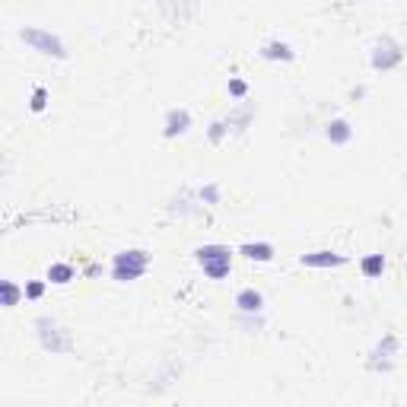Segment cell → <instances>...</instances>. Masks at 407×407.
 <instances>
[{
    "label": "cell",
    "instance_id": "cell-1",
    "mask_svg": "<svg viewBox=\"0 0 407 407\" xmlns=\"http://www.w3.org/2000/svg\"><path fill=\"white\" fill-rule=\"evenodd\" d=\"M150 267V252L143 248H124L112 258V280L118 283H131V280H140Z\"/></svg>",
    "mask_w": 407,
    "mask_h": 407
},
{
    "label": "cell",
    "instance_id": "cell-2",
    "mask_svg": "<svg viewBox=\"0 0 407 407\" xmlns=\"http://www.w3.org/2000/svg\"><path fill=\"white\" fill-rule=\"evenodd\" d=\"M194 258L210 280H223L232 271V252H229L226 245H201V248H194Z\"/></svg>",
    "mask_w": 407,
    "mask_h": 407
},
{
    "label": "cell",
    "instance_id": "cell-3",
    "mask_svg": "<svg viewBox=\"0 0 407 407\" xmlns=\"http://www.w3.org/2000/svg\"><path fill=\"white\" fill-rule=\"evenodd\" d=\"M19 38H23L32 51H38V54L57 57V61H64V57H67V45L61 42V35H54V32H48V29L25 25V29H19Z\"/></svg>",
    "mask_w": 407,
    "mask_h": 407
},
{
    "label": "cell",
    "instance_id": "cell-4",
    "mask_svg": "<svg viewBox=\"0 0 407 407\" xmlns=\"http://www.w3.org/2000/svg\"><path fill=\"white\" fill-rule=\"evenodd\" d=\"M35 331H38V343H42V350H48V353H70V350H73L70 334L54 322V318L42 315L35 322Z\"/></svg>",
    "mask_w": 407,
    "mask_h": 407
},
{
    "label": "cell",
    "instance_id": "cell-5",
    "mask_svg": "<svg viewBox=\"0 0 407 407\" xmlns=\"http://www.w3.org/2000/svg\"><path fill=\"white\" fill-rule=\"evenodd\" d=\"M404 61V51H401V45L394 42V38H379L375 42V48H372V67L375 70H391V67H398V64Z\"/></svg>",
    "mask_w": 407,
    "mask_h": 407
},
{
    "label": "cell",
    "instance_id": "cell-6",
    "mask_svg": "<svg viewBox=\"0 0 407 407\" xmlns=\"http://www.w3.org/2000/svg\"><path fill=\"white\" fill-rule=\"evenodd\" d=\"M398 347H401L398 334H385L372 347V353H369V366H372V369H391L394 356H398Z\"/></svg>",
    "mask_w": 407,
    "mask_h": 407
},
{
    "label": "cell",
    "instance_id": "cell-7",
    "mask_svg": "<svg viewBox=\"0 0 407 407\" xmlns=\"http://www.w3.org/2000/svg\"><path fill=\"white\" fill-rule=\"evenodd\" d=\"M191 127V112L188 108H169L165 112V124H163V137H182V134H188Z\"/></svg>",
    "mask_w": 407,
    "mask_h": 407
},
{
    "label": "cell",
    "instance_id": "cell-8",
    "mask_svg": "<svg viewBox=\"0 0 407 407\" xmlns=\"http://www.w3.org/2000/svg\"><path fill=\"white\" fill-rule=\"evenodd\" d=\"M235 305H239L242 315H254V312L264 309V296H261V290H254V286H245V290L235 293Z\"/></svg>",
    "mask_w": 407,
    "mask_h": 407
},
{
    "label": "cell",
    "instance_id": "cell-9",
    "mask_svg": "<svg viewBox=\"0 0 407 407\" xmlns=\"http://www.w3.org/2000/svg\"><path fill=\"white\" fill-rule=\"evenodd\" d=\"M302 264L305 267H343L347 264V258L337 252H328V248H322V252H309L302 254Z\"/></svg>",
    "mask_w": 407,
    "mask_h": 407
},
{
    "label": "cell",
    "instance_id": "cell-10",
    "mask_svg": "<svg viewBox=\"0 0 407 407\" xmlns=\"http://www.w3.org/2000/svg\"><path fill=\"white\" fill-rule=\"evenodd\" d=\"M264 61H293L296 57V51H293V45H286V42H277V38H271V42H264L261 45V51H258Z\"/></svg>",
    "mask_w": 407,
    "mask_h": 407
},
{
    "label": "cell",
    "instance_id": "cell-11",
    "mask_svg": "<svg viewBox=\"0 0 407 407\" xmlns=\"http://www.w3.org/2000/svg\"><path fill=\"white\" fill-rule=\"evenodd\" d=\"M324 137H328L331 143L343 146V143H350V140H353V127H350L347 118H334L328 127H324Z\"/></svg>",
    "mask_w": 407,
    "mask_h": 407
},
{
    "label": "cell",
    "instance_id": "cell-12",
    "mask_svg": "<svg viewBox=\"0 0 407 407\" xmlns=\"http://www.w3.org/2000/svg\"><path fill=\"white\" fill-rule=\"evenodd\" d=\"M239 254H245L248 261H273V245L271 242H245V245H239Z\"/></svg>",
    "mask_w": 407,
    "mask_h": 407
},
{
    "label": "cell",
    "instance_id": "cell-13",
    "mask_svg": "<svg viewBox=\"0 0 407 407\" xmlns=\"http://www.w3.org/2000/svg\"><path fill=\"white\" fill-rule=\"evenodd\" d=\"M19 299H23V286H16L13 280H0V305L13 309V305H19Z\"/></svg>",
    "mask_w": 407,
    "mask_h": 407
},
{
    "label": "cell",
    "instance_id": "cell-14",
    "mask_svg": "<svg viewBox=\"0 0 407 407\" xmlns=\"http://www.w3.org/2000/svg\"><path fill=\"white\" fill-rule=\"evenodd\" d=\"M73 277H76L73 264H64V261H57V264L48 267V280H51V283H57V286H67Z\"/></svg>",
    "mask_w": 407,
    "mask_h": 407
},
{
    "label": "cell",
    "instance_id": "cell-15",
    "mask_svg": "<svg viewBox=\"0 0 407 407\" xmlns=\"http://www.w3.org/2000/svg\"><path fill=\"white\" fill-rule=\"evenodd\" d=\"M252 118H254V105H242V108H235V112L226 118V127H235V131H245L248 121H252Z\"/></svg>",
    "mask_w": 407,
    "mask_h": 407
},
{
    "label": "cell",
    "instance_id": "cell-16",
    "mask_svg": "<svg viewBox=\"0 0 407 407\" xmlns=\"http://www.w3.org/2000/svg\"><path fill=\"white\" fill-rule=\"evenodd\" d=\"M382 271H385V258H382V254H366V258H362V273H366L369 280L382 277Z\"/></svg>",
    "mask_w": 407,
    "mask_h": 407
},
{
    "label": "cell",
    "instance_id": "cell-17",
    "mask_svg": "<svg viewBox=\"0 0 407 407\" xmlns=\"http://www.w3.org/2000/svg\"><path fill=\"white\" fill-rule=\"evenodd\" d=\"M45 105H48V89H45V86H35V89H32V99H29V108H32V112H45Z\"/></svg>",
    "mask_w": 407,
    "mask_h": 407
},
{
    "label": "cell",
    "instance_id": "cell-18",
    "mask_svg": "<svg viewBox=\"0 0 407 407\" xmlns=\"http://www.w3.org/2000/svg\"><path fill=\"white\" fill-rule=\"evenodd\" d=\"M229 134V127H226V121H213V124H210V131H207V137H210V143H220L223 137H226Z\"/></svg>",
    "mask_w": 407,
    "mask_h": 407
},
{
    "label": "cell",
    "instance_id": "cell-19",
    "mask_svg": "<svg viewBox=\"0 0 407 407\" xmlns=\"http://www.w3.org/2000/svg\"><path fill=\"white\" fill-rule=\"evenodd\" d=\"M229 95H232V99H245V95H248V83L245 80H229Z\"/></svg>",
    "mask_w": 407,
    "mask_h": 407
},
{
    "label": "cell",
    "instance_id": "cell-20",
    "mask_svg": "<svg viewBox=\"0 0 407 407\" xmlns=\"http://www.w3.org/2000/svg\"><path fill=\"white\" fill-rule=\"evenodd\" d=\"M201 201L204 204H220V188H216V184H204V188H201Z\"/></svg>",
    "mask_w": 407,
    "mask_h": 407
},
{
    "label": "cell",
    "instance_id": "cell-21",
    "mask_svg": "<svg viewBox=\"0 0 407 407\" xmlns=\"http://www.w3.org/2000/svg\"><path fill=\"white\" fill-rule=\"evenodd\" d=\"M42 293H45V283H42V280H32V283H25L23 296L25 299H42Z\"/></svg>",
    "mask_w": 407,
    "mask_h": 407
}]
</instances>
